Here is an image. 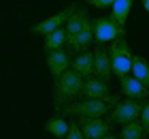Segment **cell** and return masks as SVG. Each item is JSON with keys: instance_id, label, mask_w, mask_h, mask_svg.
<instances>
[{"instance_id": "cell-9", "label": "cell", "mask_w": 149, "mask_h": 139, "mask_svg": "<svg viewBox=\"0 0 149 139\" xmlns=\"http://www.w3.org/2000/svg\"><path fill=\"white\" fill-rule=\"evenodd\" d=\"M70 54L64 49H56V52H49L47 54V66H49V73H51V77L53 81H56L62 73H66L70 68Z\"/></svg>"}, {"instance_id": "cell-3", "label": "cell", "mask_w": 149, "mask_h": 139, "mask_svg": "<svg viewBox=\"0 0 149 139\" xmlns=\"http://www.w3.org/2000/svg\"><path fill=\"white\" fill-rule=\"evenodd\" d=\"M109 56H111V68H113V75L117 77H126L130 75L132 71V52H130V45H128L126 37H121L117 41H113L111 47H109Z\"/></svg>"}, {"instance_id": "cell-8", "label": "cell", "mask_w": 149, "mask_h": 139, "mask_svg": "<svg viewBox=\"0 0 149 139\" xmlns=\"http://www.w3.org/2000/svg\"><path fill=\"white\" fill-rule=\"evenodd\" d=\"M92 54H94V77H100V79L109 81L111 75H113L109 49L104 47V43H98L96 47H94Z\"/></svg>"}, {"instance_id": "cell-17", "label": "cell", "mask_w": 149, "mask_h": 139, "mask_svg": "<svg viewBox=\"0 0 149 139\" xmlns=\"http://www.w3.org/2000/svg\"><path fill=\"white\" fill-rule=\"evenodd\" d=\"M66 41H68V37H66V28H58V30H53L49 34H45V52H56V49H62V47L66 45Z\"/></svg>"}, {"instance_id": "cell-15", "label": "cell", "mask_w": 149, "mask_h": 139, "mask_svg": "<svg viewBox=\"0 0 149 139\" xmlns=\"http://www.w3.org/2000/svg\"><path fill=\"white\" fill-rule=\"evenodd\" d=\"M132 2L134 0H115V2L111 4V15L109 17L113 19V22L126 26L128 15H130V11H132Z\"/></svg>"}, {"instance_id": "cell-20", "label": "cell", "mask_w": 149, "mask_h": 139, "mask_svg": "<svg viewBox=\"0 0 149 139\" xmlns=\"http://www.w3.org/2000/svg\"><path fill=\"white\" fill-rule=\"evenodd\" d=\"M64 139H85L83 137V131H81V126H79V122H70L68 133H66Z\"/></svg>"}, {"instance_id": "cell-14", "label": "cell", "mask_w": 149, "mask_h": 139, "mask_svg": "<svg viewBox=\"0 0 149 139\" xmlns=\"http://www.w3.org/2000/svg\"><path fill=\"white\" fill-rule=\"evenodd\" d=\"M92 41H94V30H92V22L87 19L85 26L79 30V34L68 43V47L72 52H83V49H87V47L92 45Z\"/></svg>"}, {"instance_id": "cell-22", "label": "cell", "mask_w": 149, "mask_h": 139, "mask_svg": "<svg viewBox=\"0 0 149 139\" xmlns=\"http://www.w3.org/2000/svg\"><path fill=\"white\" fill-rule=\"evenodd\" d=\"M85 2L92 4V6H96V9H109L115 0H85Z\"/></svg>"}, {"instance_id": "cell-16", "label": "cell", "mask_w": 149, "mask_h": 139, "mask_svg": "<svg viewBox=\"0 0 149 139\" xmlns=\"http://www.w3.org/2000/svg\"><path fill=\"white\" fill-rule=\"evenodd\" d=\"M68 126H70V124L64 120V116H53V118H49V120H45V124H43V128L47 131V133L53 135V137H58V139L66 137Z\"/></svg>"}, {"instance_id": "cell-5", "label": "cell", "mask_w": 149, "mask_h": 139, "mask_svg": "<svg viewBox=\"0 0 149 139\" xmlns=\"http://www.w3.org/2000/svg\"><path fill=\"white\" fill-rule=\"evenodd\" d=\"M141 111H143V103H141V101L124 99V101H117V103L111 107L109 120H111V124H126V122L139 120V118H141Z\"/></svg>"}, {"instance_id": "cell-6", "label": "cell", "mask_w": 149, "mask_h": 139, "mask_svg": "<svg viewBox=\"0 0 149 139\" xmlns=\"http://www.w3.org/2000/svg\"><path fill=\"white\" fill-rule=\"evenodd\" d=\"M77 9V4H68L66 9H62V11H58V13H53V15H49V17H45L43 22H38V24H34L30 28V32L32 34H49V32H53V30H58V28H62L64 24H66V19H68L70 15H72V11Z\"/></svg>"}, {"instance_id": "cell-21", "label": "cell", "mask_w": 149, "mask_h": 139, "mask_svg": "<svg viewBox=\"0 0 149 139\" xmlns=\"http://www.w3.org/2000/svg\"><path fill=\"white\" fill-rule=\"evenodd\" d=\"M141 122H143V126L147 131V135H149V101L143 105V111H141V118H139Z\"/></svg>"}, {"instance_id": "cell-24", "label": "cell", "mask_w": 149, "mask_h": 139, "mask_svg": "<svg viewBox=\"0 0 149 139\" xmlns=\"http://www.w3.org/2000/svg\"><path fill=\"white\" fill-rule=\"evenodd\" d=\"M102 139H119V137H115V135H111V133H109V135H107V137H102Z\"/></svg>"}, {"instance_id": "cell-19", "label": "cell", "mask_w": 149, "mask_h": 139, "mask_svg": "<svg viewBox=\"0 0 149 139\" xmlns=\"http://www.w3.org/2000/svg\"><path fill=\"white\" fill-rule=\"evenodd\" d=\"M147 131L143 126L141 120H132V122H126L121 124V133H119V139H145Z\"/></svg>"}, {"instance_id": "cell-23", "label": "cell", "mask_w": 149, "mask_h": 139, "mask_svg": "<svg viewBox=\"0 0 149 139\" xmlns=\"http://www.w3.org/2000/svg\"><path fill=\"white\" fill-rule=\"evenodd\" d=\"M143 6H145V11L149 13V0H143Z\"/></svg>"}, {"instance_id": "cell-7", "label": "cell", "mask_w": 149, "mask_h": 139, "mask_svg": "<svg viewBox=\"0 0 149 139\" xmlns=\"http://www.w3.org/2000/svg\"><path fill=\"white\" fill-rule=\"evenodd\" d=\"M79 126L85 139H102L111 133V122L102 118H79Z\"/></svg>"}, {"instance_id": "cell-2", "label": "cell", "mask_w": 149, "mask_h": 139, "mask_svg": "<svg viewBox=\"0 0 149 139\" xmlns=\"http://www.w3.org/2000/svg\"><path fill=\"white\" fill-rule=\"evenodd\" d=\"M117 96H109V99H81L72 101L66 107L60 109V116H77V118H102L109 114V109L117 103Z\"/></svg>"}, {"instance_id": "cell-10", "label": "cell", "mask_w": 149, "mask_h": 139, "mask_svg": "<svg viewBox=\"0 0 149 139\" xmlns=\"http://www.w3.org/2000/svg\"><path fill=\"white\" fill-rule=\"evenodd\" d=\"M81 96H83V99H109L113 94H111V86L104 79L87 77L83 81V88H81Z\"/></svg>"}, {"instance_id": "cell-13", "label": "cell", "mask_w": 149, "mask_h": 139, "mask_svg": "<svg viewBox=\"0 0 149 139\" xmlns=\"http://www.w3.org/2000/svg\"><path fill=\"white\" fill-rule=\"evenodd\" d=\"M70 68L72 71H77L83 79L92 77L94 75V54L92 52H79L77 56H74V60L70 62Z\"/></svg>"}, {"instance_id": "cell-4", "label": "cell", "mask_w": 149, "mask_h": 139, "mask_svg": "<svg viewBox=\"0 0 149 139\" xmlns=\"http://www.w3.org/2000/svg\"><path fill=\"white\" fill-rule=\"evenodd\" d=\"M92 30H94V41L96 43H113V41L126 37V28L117 22H113L111 17L92 19Z\"/></svg>"}, {"instance_id": "cell-12", "label": "cell", "mask_w": 149, "mask_h": 139, "mask_svg": "<svg viewBox=\"0 0 149 139\" xmlns=\"http://www.w3.org/2000/svg\"><path fill=\"white\" fill-rule=\"evenodd\" d=\"M87 19H90V15H87V9H85V6H81V9L77 6V9L72 11V15L66 19V26H64V28H66V37H68V41H66V43H70V41L77 37L79 30L85 26Z\"/></svg>"}, {"instance_id": "cell-18", "label": "cell", "mask_w": 149, "mask_h": 139, "mask_svg": "<svg viewBox=\"0 0 149 139\" xmlns=\"http://www.w3.org/2000/svg\"><path fill=\"white\" fill-rule=\"evenodd\" d=\"M134 77H136L145 88H149V62L143 56H132V71Z\"/></svg>"}, {"instance_id": "cell-11", "label": "cell", "mask_w": 149, "mask_h": 139, "mask_svg": "<svg viewBox=\"0 0 149 139\" xmlns=\"http://www.w3.org/2000/svg\"><path fill=\"white\" fill-rule=\"evenodd\" d=\"M119 86H121V94L126 99H134V101H145L149 99V88H145L134 75H126V77L119 79Z\"/></svg>"}, {"instance_id": "cell-1", "label": "cell", "mask_w": 149, "mask_h": 139, "mask_svg": "<svg viewBox=\"0 0 149 139\" xmlns=\"http://www.w3.org/2000/svg\"><path fill=\"white\" fill-rule=\"evenodd\" d=\"M83 77L72 71V68H68L66 73H62L60 77L53 81V105H56V109H62L66 107L68 103H72L77 96L81 94V88H83Z\"/></svg>"}]
</instances>
